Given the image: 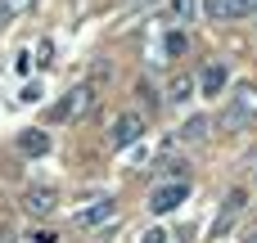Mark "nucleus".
<instances>
[{"instance_id":"obj_19","label":"nucleus","mask_w":257,"mask_h":243,"mask_svg":"<svg viewBox=\"0 0 257 243\" xmlns=\"http://www.w3.org/2000/svg\"><path fill=\"white\" fill-rule=\"evenodd\" d=\"M235 9H239V14H244V9H253V0H235Z\"/></svg>"},{"instance_id":"obj_13","label":"nucleus","mask_w":257,"mask_h":243,"mask_svg":"<svg viewBox=\"0 0 257 243\" xmlns=\"http://www.w3.org/2000/svg\"><path fill=\"white\" fill-rule=\"evenodd\" d=\"M36 0H0V27L9 23V18H18V14H27Z\"/></svg>"},{"instance_id":"obj_18","label":"nucleus","mask_w":257,"mask_h":243,"mask_svg":"<svg viewBox=\"0 0 257 243\" xmlns=\"http://www.w3.org/2000/svg\"><path fill=\"white\" fill-rule=\"evenodd\" d=\"M239 243H257V230H244V234H239Z\"/></svg>"},{"instance_id":"obj_3","label":"nucleus","mask_w":257,"mask_h":243,"mask_svg":"<svg viewBox=\"0 0 257 243\" xmlns=\"http://www.w3.org/2000/svg\"><path fill=\"white\" fill-rule=\"evenodd\" d=\"M54 207H59V189H54V185H27V189H23V212H27L32 221L54 216Z\"/></svg>"},{"instance_id":"obj_5","label":"nucleus","mask_w":257,"mask_h":243,"mask_svg":"<svg viewBox=\"0 0 257 243\" xmlns=\"http://www.w3.org/2000/svg\"><path fill=\"white\" fill-rule=\"evenodd\" d=\"M140 135H145V113H122L108 131V149H131L140 144Z\"/></svg>"},{"instance_id":"obj_6","label":"nucleus","mask_w":257,"mask_h":243,"mask_svg":"<svg viewBox=\"0 0 257 243\" xmlns=\"http://www.w3.org/2000/svg\"><path fill=\"white\" fill-rule=\"evenodd\" d=\"M113 216H117V203H113V198H95L90 207H81V212L72 216V225H77V230H95V225H108Z\"/></svg>"},{"instance_id":"obj_14","label":"nucleus","mask_w":257,"mask_h":243,"mask_svg":"<svg viewBox=\"0 0 257 243\" xmlns=\"http://www.w3.org/2000/svg\"><path fill=\"white\" fill-rule=\"evenodd\" d=\"M163 50H167L172 59H176V54H185V32H181V27H172V32L163 36Z\"/></svg>"},{"instance_id":"obj_17","label":"nucleus","mask_w":257,"mask_h":243,"mask_svg":"<svg viewBox=\"0 0 257 243\" xmlns=\"http://www.w3.org/2000/svg\"><path fill=\"white\" fill-rule=\"evenodd\" d=\"M145 243H167V234H163V230H149V234H145Z\"/></svg>"},{"instance_id":"obj_10","label":"nucleus","mask_w":257,"mask_h":243,"mask_svg":"<svg viewBox=\"0 0 257 243\" xmlns=\"http://www.w3.org/2000/svg\"><path fill=\"white\" fill-rule=\"evenodd\" d=\"M239 207H244V189H230V198H226V207H221V221L212 225V234H221V230L235 221V212H239Z\"/></svg>"},{"instance_id":"obj_20","label":"nucleus","mask_w":257,"mask_h":243,"mask_svg":"<svg viewBox=\"0 0 257 243\" xmlns=\"http://www.w3.org/2000/svg\"><path fill=\"white\" fill-rule=\"evenodd\" d=\"M253 14H257V0H253Z\"/></svg>"},{"instance_id":"obj_7","label":"nucleus","mask_w":257,"mask_h":243,"mask_svg":"<svg viewBox=\"0 0 257 243\" xmlns=\"http://www.w3.org/2000/svg\"><path fill=\"white\" fill-rule=\"evenodd\" d=\"M226 81H230V68L221 63V59H212V63H203V72H199V95H221L226 90Z\"/></svg>"},{"instance_id":"obj_8","label":"nucleus","mask_w":257,"mask_h":243,"mask_svg":"<svg viewBox=\"0 0 257 243\" xmlns=\"http://www.w3.org/2000/svg\"><path fill=\"white\" fill-rule=\"evenodd\" d=\"M194 90H199V81L181 72V77H172V86H167V104H190V99H194Z\"/></svg>"},{"instance_id":"obj_15","label":"nucleus","mask_w":257,"mask_h":243,"mask_svg":"<svg viewBox=\"0 0 257 243\" xmlns=\"http://www.w3.org/2000/svg\"><path fill=\"white\" fill-rule=\"evenodd\" d=\"M181 135H185V140H203V135H208V117H190Z\"/></svg>"},{"instance_id":"obj_4","label":"nucleus","mask_w":257,"mask_h":243,"mask_svg":"<svg viewBox=\"0 0 257 243\" xmlns=\"http://www.w3.org/2000/svg\"><path fill=\"white\" fill-rule=\"evenodd\" d=\"M90 104H95V86H90V81H81V86H72V90L59 99L54 117H59V122H77L81 113H90Z\"/></svg>"},{"instance_id":"obj_11","label":"nucleus","mask_w":257,"mask_h":243,"mask_svg":"<svg viewBox=\"0 0 257 243\" xmlns=\"http://www.w3.org/2000/svg\"><path fill=\"white\" fill-rule=\"evenodd\" d=\"M194 9H199V0H167V14H172L176 27L181 23H194Z\"/></svg>"},{"instance_id":"obj_9","label":"nucleus","mask_w":257,"mask_h":243,"mask_svg":"<svg viewBox=\"0 0 257 243\" xmlns=\"http://www.w3.org/2000/svg\"><path fill=\"white\" fill-rule=\"evenodd\" d=\"M18 149L32 153V158H41V153H50V135H45V131H23V135H18Z\"/></svg>"},{"instance_id":"obj_1","label":"nucleus","mask_w":257,"mask_h":243,"mask_svg":"<svg viewBox=\"0 0 257 243\" xmlns=\"http://www.w3.org/2000/svg\"><path fill=\"white\" fill-rule=\"evenodd\" d=\"M253 122H257V81H244V86H235V95L226 99L221 126H226V131H248Z\"/></svg>"},{"instance_id":"obj_12","label":"nucleus","mask_w":257,"mask_h":243,"mask_svg":"<svg viewBox=\"0 0 257 243\" xmlns=\"http://www.w3.org/2000/svg\"><path fill=\"white\" fill-rule=\"evenodd\" d=\"M203 14H208L212 23H221V18L239 14V9H235V0H203Z\"/></svg>"},{"instance_id":"obj_2","label":"nucleus","mask_w":257,"mask_h":243,"mask_svg":"<svg viewBox=\"0 0 257 243\" xmlns=\"http://www.w3.org/2000/svg\"><path fill=\"white\" fill-rule=\"evenodd\" d=\"M185 198H190V180H163V185L149 194V212H154V216H167V212H176Z\"/></svg>"},{"instance_id":"obj_16","label":"nucleus","mask_w":257,"mask_h":243,"mask_svg":"<svg viewBox=\"0 0 257 243\" xmlns=\"http://www.w3.org/2000/svg\"><path fill=\"white\" fill-rule=\"evenodd\" d=\"M27 243H59V230H50V225H45V230H32Z\"/></svg>"}]
</instances>
